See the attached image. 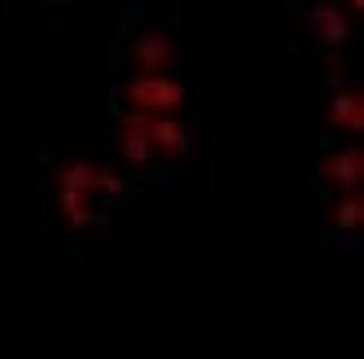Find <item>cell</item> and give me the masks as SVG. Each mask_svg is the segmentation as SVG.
<instances>
[{
  "label": "cell",
  "mask_w": 364,
  "mask_h": 359,
  "mask_svg": "<svg viewBox=\"0 0 364 359\" xmlns=\"http://www.w3.org/2000/svg\"><path fill=\"white\" fill-rule=\"evenodd\" d=\"M110 153L141 180L167 184L198 158V132L189 114H136L110 110Z\"/></svg>",
  "instance_id": "7a4b0ae2"
},
{
  "label": "cell",
  "mask_w": 364,
  "mask_h": 359,
  "mask_svg": "<svg viewBox=\"0 0 364 359\" xmlns=\"http://www.w3.org/2000/svg\"><path fill=\"white\" fill-rule=\"evenodd\" d=\"M193 92L176 70H149V74H114L110 110H136V114H189Z\"/></svg>",
  "instance_id": "277c9868"
},
{
  "label": "cell",
  "mask_w": 364,
  "mask_h": 359,
  "mask_svg": "<svg viewBox=\"0 0 364 359\" xmlns=\"http://www.w3.org/2000/svg\"><path fill=\"white\" fill-rule=\"evenodd\" d=\"M299 13H303V27L311 31V40H316L325 53H343V48L351 44L355 18L338 5V0H307Z\"/></svg>",
  "instance_id": "8992f818"
},
{
  "label": "cell",
  "mask_w": 364,
  "mask_h": 359,
  "mask_svg": "<svg viewBox=\"0 0 364 359\" xmlns=\"http://www.w3.org/2000/svg\"><path fill=\"white\" fill-rule=\"evenodd\" d=\"M311 180L325 189V197H338V193H360L364 184V153L355 149V140H343L325 149L316 158V171H311Z\"/></svg>",
  "instance_id": "5b68a950"
},
{
  "label": "cell",
  "mask_w": 364,
  "mask_h": 359,
  "mask_svg": "<svg viewBox=\"0 0 364 359\" xmlns=\"http://www.w3.org/2000/svg\"><path fill=\"white\" fill-rule=\"evenodd\" d=\"M40 5H58V0H40Z\"/></svg>",
  "instance_id": "30bf717a"
},
{
  "label": "cell",
  "mask_w": 364,
  "mask_h": 359,
  "mask_svg": "<svg viewBox=\"0 0 364 359\" xmlns=\"http://www.w3.org/2000/svg\"><path fill=\"white\" fill-rule=\"evenodd\" d=\"M338 5H343V9H347V13L355 18V13H360V5H364V0H338Z\"/></svg>",
  "instance_id": "9c48e42d"
},
{
  "label": "cell",
  "mask_w": 364,
  "mask_h": 359,
  "mask_svg": "<svg viewBox=\"0 0 364 359\" xmlns=\"http://www.w3.org/2000/svg\"><path fill=\"white\" fill-rule=\"evenodd\" d=\"M329 101H325V123H329V132H338L343 140H355L364 132V96L351 79H343V74L333 70V79H329Z\"/></svg>",
  "instance_id": "52a82bcc"
},
{
  "label": "cell",
  "mask_w": 364,
  "mask_h": 359,
  "mask_svg": "<svg viewBox=\"0 0 364 359\" xmlns=\"http://www.w3.org/2000/svg\"><path fill=\"white\" fill-rule=\"evenodd\" d=\"M176 31L159 13H127L119 40H114V74H149V70H176Z\"/></svg>",
  "instance_id": "3957f363"
},
{
  "label": "cell",
  "mask_w": 364,
  "mask_h": 359,
  "mask_svg": "<svg viewBox=\"0 0 364 359\" xmlns=\"http://www.w3.org/2000/svg\"><path fill=\"white\" fill-rule=\"evenodd\" d=\"M360 223H364V197L360 193H338V197H329L325 241H333V245H355Z\"/></svg>",
  "instance_id": "ba28073f"
},
{
  "label": "cell",
  "mask_w": 364,
  "mask_h": 359,
  "mask_svg": "<svg viewBox=\"0 0 364 359\" xmlns=\"http://www.w3.org/2000/svg\"><path fill=\"white\" fill-rule=\"evenodd\" d=\"M141 184L145 180L127 171L114 153L75 149L44 167V206L58 233L92 237L110 223L119 206H127L136 197Z\"/></svg>",
  "instance_id": "6da1fadb"
}]
</instances>
